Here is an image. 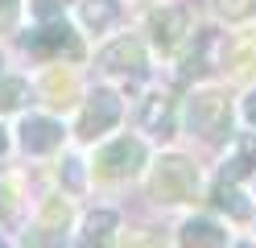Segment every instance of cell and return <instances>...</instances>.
I'll return each instance as SVG.
<instances>
[{"label":"cell","mask_w":256,"mask_h":248,"mask_svg":"<svg viewBox=\"0 0 256 248\" xmlns=\"http://www.w3.org/2000/svg\"><path fill=\"white\" fill-rule=\"evenodd\" d=\"M186 124L190 132H198L202 141H219L232 128V104L223 91H194L186 104Z\"/></svg>","instance_id":"1"},{"label":"cell","mask_w":256,"mask_h":248,"mask_svg":"<svg viewBox=\"0 0 256 248\" xmlns=\"http://www.w3.org/2000/svg\"><path fill=\"white\" fill-rule=\"evenodd\" d=\"M198 190V170L186 157H166L153 174V198L157 203H186Z\"/></svg>","instance_id":"2"},{"label":"cell","mask_w":256,"mask_h":248,"mask_svg":"<svg viewBox=\"0 0 256 248\" xmlns=\"http://www.w3.org/2000/svg\"><path fill=\"white\" fill-rule=\"evenodd\" d=\"M25 46L34 50V54H42V58H62V54H66L70 62L83 58V46H78V38L66 29L62 17H58V21H42V25L25 38Z\"/></svg>","instance_id":"3"},{"label":"cell","mask_w":256,"mask_h":248,"mask_svg":"<svg viewBox=\"0 0 256 248\" xmlns=\"http://www.w3.org/2000/svg\"><path fill=\"white\" fill-rule=\"evenodd\" d=\"M140 165H145V145L120 137V141H112L108 149H100L95 174H100V178H128V174H136Z\"/></svg>","instance_id":"4"},{"label":"cell","mask_w":256,"mask_h":248,"mask_svg":"<svg viewBox=\"0 0 256 248\" xmlns=\"http://www.w3.org/2000/svg\"><path fill=\"white\" fill-rule=\"evenodd\" d=\"M120 120V95L116 91H95L83 108V120H78V137H100L112 124Z\"/></svg>","instance_id":"5"},{"label":"cell","mask_w":256,"mask_h":248,"mask_svg":"<svg viewBox=\"0 0 256 248\" xmlns=\"http://www.w3.org/2000/svg\"><path fill=\"white\" fill-rule=\"evenodd\" d=\"M21 149L25 153H54L62 145V124L50 120V116H25L21 120Z\"/></svg>","instance_id":"6"},{"label":"cell","mask_w":256,"mask_h":248,"mask_svg":"<svg viewBox=\"0 0 256 248\" xmlns=\"http://www.w3.org/2000/svg\"><path fill=\"white\" fill-rule=\"evenodd\" d=\"M186 33H190L186 9H162V13H153V42H157V50H178Z\"/></svg>","instance_id":"7"},{"label":"cell","mask_w":256,"mask_h":248,"mask_svg":"<svg viewBox=\"0 0 256 248\" xmlns=\"http://www.w3.org/2000/svg\"><path fill=\"white\" fill-rule=\"evenodd\" d=\"M100 66L104 71H140V66H145V50L132 38H120L116 46H108L100 54Z\"/></svg>","instance_id":"8"},{"label":"cell","mask_w":256,"mask_h":248,"mask_svg":"<svg viewBox=\"0 0 256 248\" xmlns=\"http://www.w3.org/2000/svg\"><path fill=\"white\" fill-rule=\"evenodd\" d=\"M182 248H228V231L211 219H190L182 227Z\"/></svg>","instance_id":"9"},{"label":"cell","mask_w":256,"mask_h":248,"mask_svg":"<svg viewBox=\"0 0 256 248\" xmlns=\"http://www.w3.org/2000/svg\"><path fill=\"white\" fill-rule=\"evenodd\" d=\"M140 124H145V132L166 137V132L174 128V99H166V95H149V99H145V112H140Z\"/></svg>","instance_id":"10"},{"label":"cell","mask_w":256,"mask_h":248,"mask_svg":"<svg viewBox=\"0 0 256 248\" xmlns=\"http://www.w3.org/2000/svg\"><path fill=\"white\" fill-rule=\"evenodd\" d=\"M78 17H83V25H87V29L104 33V29L116 25L120 5H116V0H83V5H78Z\"/></svg>","instance_id":"11"},{"label":"cell","mask_w":256,"mask_h":248,"mask_svg":"<svg viewBox=\"0 0 256 248\" xmlns=\"http://www.w3.org/2000/svg\"><path fill=\"white\" fill-rule=\"evenodd\" d=\"M223 66H232V75H248L256 66V38H236L223 50Z\"/></svg>","instance_id":"12"},{"label":"cell","mask_w":256,"mask_h":248,"mask_svg":"<svg viewBox=\"0 0 256 248\" xmlns=\"http://www.w3.org/2000/svg\"><path fill=\"white\" fill-rule=\"evenodd\" d=\"M252 170H256V137H244V141H240V153L223 165V182H240Z\"/></svg>","instance_id":"13"},{"label":"cell","mask_w":256,"mask_h":248,"mask_svg":"<svg viewBox=\"0 0 256 248\" xmlns=\"http://www.w3.org/2000/svg\"><path fill=\"white\" fill-rule=\"evenodd\" d=\"M112 231H116V215H112V211H95V215H87V223H83L87 244H104Z\"/></svg>","instance_id":"14"},{"label":"cell","mask_w":256,"mask_h":248,"mask_svg":"<svg viewBox=\"0 0 256 248\" xmlns=\"http://www.w3.org/2000/svg\"><path fill=\"white\" fill-rule=\"evenodd\" d=\"M29 99V83L25 79H4L0 83V112H17Z\"/></svg>","instance_id":"15"},{"label":"cell","mask_w":256,"mask_h":248,"mask_svg":"<svg viewBox=\"0 0 256 248\" xmlns=\"http://www.w3.org/2000/svg\"><path fill=\"white\" fill-rule=\"evenodd\" d=\"M215 203H219L223 211H232L236 219H248V215H252V207L244 203V194H240L236 186H228V182H223V186L215 190Z\"/></svg>","instance_id":"16"},{"label":"cell","mask_w":256,"mask_h":248,"mask_svg":"<svg viewBox=\"0 0 256 248\" xmlns=\"http://www.w3.org/2000/svg\"><path fill=\"white\" fill-rule=\"evenodd\" d=\"M219 17H228V21H244V17L256 13V0H215Z\"/></svg>","instance_id":"17"},{"label":"cell","mask_w":256,"mask_h":248,"mask_svg":"<svg viewBox=\"0 0 256 248\" xmlns=\"http://www.w3.org/2000/svg\"><path fill=\"white\" fill-rule=\"evenodd\" d=\"M124 248H166V236L153 231V227H140V231H132V236L124 240Z\"/></svg>","instance_id":"18"},{"label":"cell","mask_w":256,"mask_h":248,"mask_svg":"<svg viewBox=\"0 0 256 248\" xmlns=\"http://www.w3.org/2000/svg\"><path fill=\"white\" fill-rule=\"evenodd\" d=\"M66 215H70V207L62 203V198H50L46 211H42V227H62V223H66Z\"/></svg>","instance_id":"19"},{"label":"cell","mask_w":256,"mask_h":248,"mask_svg":"<svg viewBox=\"0 0 256 248\" xmlns=\"http://www.w3.org/2000/svg\"><path fill=\"white\" fill-rule=\"evenodd\" d=\"M34 17H38V21H58L62 5H58V0H34Z\"/></svg>","instance_id":"20"},{"label":"cell","mask_w":256,"mask_h":248,"mask_svg":"<svg viewBox=\"0 0 256 248\" xmlns=\"http://www.w3.org/2000/svg\"><path fill=\"white\" fill-rule=\"evenodd\" d=\"M17 21V0H0V29H12Z\"/></svg>","instance_id":"21"},{"label":"cell","mask_w":256,"mask_h":248,"mask_svg":"<svg viewBox=\"0 0 256 248\" xmlns=\"http://www.w3.org/2000/svg\"><path fill=\"white\" fill-rule=\"evenodd\" d=\"M78 165H83V161H66V186H70V190L83 186V170H78Z\"/></svg>","instance_id":"22"},{"label":"cell","mask_w":256,"mask_h":248,"mask_svg":"<svg viewBox=\"0 0 256 248\" xmlns=\"http://www.w3.org/2000/svg\"><path fill=\"white\" fill-rule=\"evenodd\" d=\"M50 95H70V79L66 75H50Z\"/></svg>","instance_id":"23"},{"label":"cell","mask_w":256,"mask_h":248,"mask_svg":"<svg viewBox=\"0 0 256 248\" xmlns=\"http://www.w3.org/2000/svg\"><path fill=\"white\" fill-rule=\"evenodd\" d=\"M244 116H248V124H256V91L244 99Z\"/></svg>","instance_id":"24"},{"label":"cell","mask_w":256,"mask_h":248,"mask_svg":"<svg viewBox=\"0 0 256 248\" xmlns=\"http://www.w3.org/2000/svg\"><path fill=\"white\" fill-rule=\"evenodd\" d=\"M4 149H8V137H4V128H0V153H4Z\"/></svg>","instance_id":"25"},{"label":"cell","mask_w":256,"mask_h":248,"mask_svg":"<svg viewBox=\"0 0 256 248\" xmlns=\"http://www.w3.org/2000/svg\"><path fill=\"white\" fill-rule=\"evenodd\" d=\"M240 248H252V244H240Z\"/></svg>","instance_id":"26"},{"label":"cell","mask_w":256,"mask_h":248,"mask_svg":"<svg viewBox=\"0 0 256 248\" xmlns=\"http://www.w3.org/2000/svg\"><path fill=\"white\" fill-rule=\"evenodd\" d=\"M0 248H4V244H0Z\"/></svg>","instance_id":"27"}]
</instances>
